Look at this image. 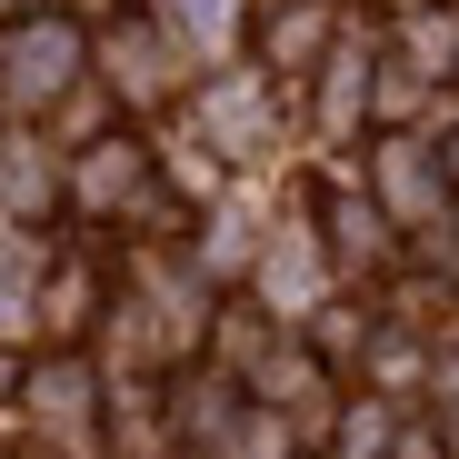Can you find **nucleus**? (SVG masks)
<instances>
[{
	"mask_svg": "<svg viewBox=\"0 0 459 459\" xmlns=\"http://www.w3.org/2000/svg\"><path fill=\"white\" fill-rule=\"evenodd\" d=\"M379 200L400 210V230H439V210H449V180H439V150H420V140H379Z\"/></svg>",
	"mask_w": 459,
	"mask_h": 459,
	"instance_id": "f257e3e1",
	"label": "nucleus"
},
{
	"mask_svg": "<svg viewBox=\"0 0 459 459\" xmlns=\"http://www.w3.org/2000/svg\"><path fill=\"white\" fill-rule=\"evenodd\" d=\"M70 70H81V30H70V21H40V30L11 50V91H21V100H40V91H60V81H70Z\"/></svg>",
	"mask_w": 459,
	"mask_h": 459,
	"instance_id": "f03ea898",
	"label": "nucleus"
},
{
	"mask_svg": "<svg viewBox=\"0 0 459 459\" xmlns=\"http://www.w3.org/2000/svg\"><path fill=\"white\" fill-rule=\"evenodd\" d=\"M140 180H150V150H140V140H100L91 170H81V200H91V210H120Z\"/></svg>",
	"mask_w": 459,
	"mask_h": 459,
	"instance_id": "7ed1b4c3",
	"label": "nucleus"
},
{
	"mask_svg": "<svg viewBox=\"0 0 459 459\" xmlns=\"http://www.w3.org/2000/svg\"><path fill=\"white\" fill-rule=\"evenodd\" d=\"M30 400H40L50 429H81V410H91V369H81V359H50V369L30 379Z\"/></svg>",
	"mask_w": 459,
	"mask_h": 459,
	"instance_id": "20e7f679",
	"label": "nucleus"
},
{
	"mask_svg": "<svg viewBox=\"0 0 459 459\" xmlns=\"http://www.w3.org/2000/svg\"><path fill=\"white\" fill-rule=\"evenodd\" d=\"M320 40H330V11H310V0L270 21V60H280V70H310V60H320Z\"/></svg>",
	"mask_w": 459,
	"mask_h": 459,
	"instance_id": "39448f33",
	"label": "nucleus"
},
{
	"mask_svg": "<svg viewBox=\"0 0 459 459\" xmlns=\"http://www.w3.org/2000/svg\"><path fill=\"white\" fill-rule=\"evenodd\" d=\"M0 190H11V210H40V200L60 190V170H50V150H11V160H0Z\"/></svg>",
	"mask_w": 459,
	"mask_h": 459,
	"instance_id": "423d86ee",
	"label": "nucleus"
},
{
	"mask_svg": "<svg viewBox=\"0 0 459 459\" xmlns=\"http://www.w3.org/2000/svg\"><path fill=\"white\" fill-rule=\"evenodd\" d=\"M260 290H270V299H280V290H290V299H310V290H320V250H310V240L270 250V260H260Z\"/></svg>",
	"mask_w": 459,
	"mask_h": 459,
	"instance_id": "0eeeda50",
	"label": "nucleus"
},
{
	"mask_svg": "<svg viewBox=\"0 0 459 459\" xmlns=\"http://www.w3.org/2000/svg\"><path fill=\"white\" fill-rule=\"evenodd\" d=\"M390 439H400V420L379 410V400H359V410L340 420V459H390Z\"/></svg>",
	"mask_w": 459,
	"mask_h": 459,
	"instance_id": "6e6552de",
	"label": "nucleus"
},
{
	"mask_svg": "<svg viewBox=\"0 0 459 459\" xmlns=\"http://www.w3.org/2000/svg\"><path fill=\"white\" fill-rule=\"evenodd\" d=\"M330 220H340V260H379V210L369 200H340Z\"/></svg>",
	"mask_w": 459,
	"mask_h": 459,
	"instance_id": "1a4fd4ad",
	"label": "nucleus"
},
{
	"mask_svg": "<svg viewBox=\"0 0 459 459\" xmlns=\"http://www.w3.org/2000/svg\"><path fill=\"white\" fill-rule=\"evenodd\" d=\"M429 390H439V410H449V420H459V350H449V359H439V369H429Z\"/></svg>",
	"mask_w": 459,
	"mask_h": 459,
	"instance_id": "9d476101",
	"label": "nucleus"
},
{
	"mask_svg": "<svg viewBox=\"0 0 459 459\" xmlns=\"http://www.w3.org/2000/svg\"><path fill=\"white\" fill-rule=\"evenodd\" d=\"M390 459H449V439H420V429H400V439H390Z\"/></svg>",
	"mask_w": 459,
	"mask_h": 459,
	"instance_id": "9b49d317",
	"label": "nucleus"
},
{
	"mask_svg": "<svg viewBox=\"0 0 459 459\" xmlns=\"http://www.w3.org/2000/svg\"><path fill=\"white\" fill-rule=\"evenodd\" d=\"M439 180H449V200H459V130L439 140Z\"/></svg>",
	"mask_w": 459,
	"mask_h": 459,
	"instance_id": "f8f14e48",
	"label": "nucleus"
}]
</instances>
